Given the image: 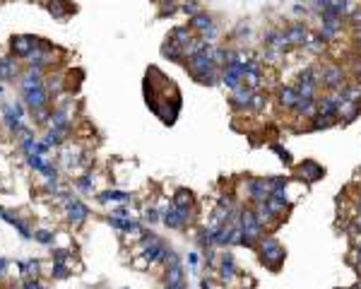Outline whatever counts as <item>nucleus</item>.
<instances>
[{
  "label": "nucleus",
  "instance_id": "obj_1",
  "mask_svg": "<svg viewBox=\"0 0 361 289\" xmlns=\"http://www.w3.org/2000/svg\"><path fill=\"white\" fill-rule=\"evenodd\" d=\"M255 253H258L260 265L268 268L270 272H279V268H282L284 261H287V248L279 244L277 236H272V234H265L262 239H260Z\"/></svg>",
  "mask_w": 361,
  "mask_h": 289
},
{
  "label": "nucleus",
  "instance_id": "obj_2",
  "mask_svg": "<svg viewBox=\"0 0 361 289\" xmlns=\"http://www.w3.org/2000/svg\"><path fill=\"white\" fill-rule=\"evenodd\" d=\"M239 226H241V232H243V241H241V246L255 251V248H258V241L265 236V229H262V224L258 222L253 205L239 210Z\"/></svg>",
  "mask_w": 361,
  "mask_h": 289
},
{
  "label": "nucleus",
  "instance_id": "obj_3",
  "mask_svg": "<svg viewBox=\"0 0 361 289\" xmlns=\"http://www.w3.org/2000/svg\"><path fill=\"white\" fill-rule=\"evenodd\" d=\"M212 53H214V44H207V46H205L203 53L185 58V63H183V65H185V70L193 75V80H195V82L200 80V77H205V75H210V72L219 70V68L214 65Z\"/></svg>",
  "mask_w": 361,
  "mask_h": 289
},
{
  "label": "nucleus",
  "instance_id": "obj_4",
  "mask_svg": "<svg viewBox=\"0 0 361 289\" xmlns=\"http://www.w3.org/2000/svg\"><path fill=\"white\" fill-rule=\"evenodd\" d=\"M347 72H344L342 65L337 63H323L318 65V80H320V87L327 92H342L347 87Z\"/></svg>",
  "mask_w": 361,
  "mask_h": 289
},
{
  "label": "nucleus",
  "instance_id": "obj_5",
  "mask_svg": "<svg viewBox=\"0 0 361 289\" xmlns=\"http://www.w3.org/2000/svg\"><path fill=\"white\" fill-rule=\"evenodd\" d=\"M217 277H219V282H222V284H226V287H234V284L239 282V277H241V270H239V265H236V255H234L229 248L219 253V263H217Z\"/></svg>",
  "mask_w": 361,
  "mask_h": 289
},
{
  "label": "nucleus",
  "instance_id": "obj_6",
  "mask_svg": "<svg viewBox=\"0 0 361 289\" xmlns=\"http://www.w3.org/2000/svg\"><path fill=\"white\" fill-rule=\"evenodd\" d=\"M243 190H246V198L250 205H260V203H268L270 198V186L265 176H248L243 179Z\"/></svg>",
  "mask_w": 361,
  "mask_h": 289
},
{
  "label": "nucleus",
  "instance_id": "obj_7",
  "mask_svg": "<svg viewBox=\"0 0 361 289\" xmlns=\"http://www.w3.org/2000/svg\"><path fill=\"white\" fill-rule=\"evenodd\" d=\"M297 176L299 181H304L306 186H311V183H318L320 179H325V166L323 164H318L315 159H304V162L297 164Z\"/></svg>",
  "mask_w": 361,
  "mask_h": 289
},
{
  "label": "nucleus",
  "instance_id": "obj_8",
  "mask_svg": "<svg viewBox=\"0 0 361 289\" xmlns=\"http://www.w3.org/2000/svg\"><path fill=\"white\" fill-rule=\"evenodd\" d=\"M65 217H68V222H70L75 229H80V226L87 222V217H89V208H87L80 198H73L65 205Z\"/></svg>",
  "mask_w": 361,
  "mask_h": 289
},
{
  "label": "nucleus",
  "instance_id": "obj_9",
  "mask_svg": "<svg viewBox=\"0 0 361 289\" xmlns=\"http://www.w3.org/2000/svg\"><path fill=\"white\" fill-rule=\"evenodd\" d=\"M253 94L255 92L246 87V84H239L236 90L232 92V97H229V104H232L234 111H250V104H253Z\"/></svg>",
  "mask_w": 361,
  "mask_h": 289
},
{
  "label": "nucleus",
  "instance_id": "obj_10",
  "mask_svg": "<svg viewBox=\"0 0 361 289\" xmlns=\"http://www.w3.org/2000/svg\"><path fill=\"white\" fill-rule=\"evenodd\" d=\"M41 44L39 41V36H27V34H19V36H12V41H10V48H12V53L19 55V58H27L37 46Z\"/></svg>",
  "mask_w": 361,
  "mask_h": 289
},
{
  "label": "nucleus",
  "instance_id": "obj_11",
  "mask_svg": "<svg viewBox=\"0 0 361 289\" xmlns=\"http://www.w3.org/2000/svg\"><path fill=\"white\" fill-rule=\"evenodd\" d=\"M48 99H51V94L46 92L44 84H41V87H34V90L22 92V101H24L31 111H39V108L48 106Z\"/></svg>",
  "mask_w": 361,
  "mask_h": 289
},
{
  "label": "nucleus",
  "instance_id": "obj_12",
  "mask_svg": "<svg viewBox=\"0 0 361 289\" xmlns=\"http://www.w3.org/2000/svg\"><path fill=\"white\" fill-rule=\"evenodd\" d=\"M253 210H255V217H258V222L262 224V229H277L279 224H282V219H279L272 210H270L268 203H260V205H253Z\"/></svg>",
  "mask_w": 361,
  "mask_h": 289
},
{
  "label": "nucleus",
  "instance_id": "obj_13",
  "mask_svg": "<svg viewBox=\"0 0 361 289\" xmlns=\"http://www.w3.org/2000/svg\"><path fill=\"white\" fill-rule=\"evenodd\" d=\"M219 84H224L226 90H236L239 84H243V68L241 65H226V68H222V82Z\"/></svg>",
  "mask_w": 361,
  "mask_h": 289
},
{
  "label": "nucleus",
  "instance_id": "obj_14",
  "mask_svg": "<svg viewBox=\"0 0 361 289\" xmlns=\"http://www.w3.org/2000/svg\"><path fill=\"white\" fill-rule=\"evenodd\" d=\"M284 34H287V39H289V44L291 46H304L306 44V39H308V27H306V22H291L287 29H284Z\"/></svg>",
  "mask_w": 361,
  "mask_h": 289
},
{
  "label": "nucleus",
  "instance_id": "obj_15",
  "mask_svg": "<svg viewBox=\"0 0 361 289\" xmlns=\"http://www.w3.org/2000/svg\"><path fill=\"white\" fill-rule=\"evenodd\" d=\"M361 116V101H342V106L337 108V118L342 126H349Z\"/></svg>",
  "mask_w": 361,
  "mask_h": 289
},
{
  "label": "nucleus",
  "instance_id": "obj_16",
  "mask_svg": "<svg viewBox=\"0 0 361 289\" xmlns=\"http://www.w3.org/2000/svg\"><path fill=\"white\" fill-rule=\"evenodd\" d=\"M277 101H279V106L284 108V111H294V108H297V101H299V94H297V90H294V84H284V87H279Z\"/></svg>",
  "mask_w": 361,
  "mask_h": 289
},
{
  "label": "nucleus",
  "instance_id": "obj_17",
  "mask_svg": "<svg viewBox=\"0 0 361 289\" xmlns=\"http://www.w3.org/2000/svg\"><path fill=\"white\" fill-rule=\"evenodd\" d=\"M169 39L174 41V44H178L181 48H188V46L193 44V39H195V32L188 24H181V27H176V29H171V34H169Z\"/></svg>",
  "mask_w": 361,
  "mask_h": 289
},
{
  "label": "nucleus",
  "instance_id": "obj_18",
  "mask_svg": "<svg viewBox=\"0 0 361 289\" xmlns=\"http://www.w3.org/2000/svg\"><path fill=\"white\" fill-rule=\"evenodd\" d=\"M214 24H217V22H214V17L210 15V12H205V10H203V12H198L195 17L188 19V27L193 29V32H198V34L207 32V29L214 27Z\"/></svg>",
  "mask_w": 361,
  "mask_h": 289
},
{
  "label": "nucleus",
  "instance_id": "obj_19",
  "mask_svg": "<svg viewBox=\"0 0 361 289\" xmlns=\"http://www.w3.org/2000/svg\"><path fill=\"white\" fill-rule=\"evenodd\" d=\"M171 203H174V208H178V210H195V195H193V190L178 188L176 193H174Z\"/></svg>",
  "mask_w": 361,
  "mask_h": 289
},
{
  "label": "nucleus",
  "instance_id": "obj_20",
  "mask_svg": "<svg viewBox=\"0 0 361 289\" xmlns=\"http://www.w3.org/2000/svg\"><path fill=\"white\" fill-rule=\"evenodd\" d=\"M99 203H133V193L128 190H118V188H109L96 195Z\"/></svg>",
  "mask_w": 361,
  "mask_h": 289
},
{
  "label": "nucleus",
  "instance_id": "obj_21",
  "mask_svg": "<svg viewBox=\"0 0 361 289\" xmlns=\"http://www.w3.org/2000/svg\"><path fill=\"white\" fill-rule=\"evenodd\" d=\"M164 284H167V287H188L183 265H178V268H169V270L164 272Z\"/></svg>",
  "mask_w": 361,
  "mask_h": 289
},
{
  "label": "nucleus",
  "instance_id": "obj_22",
  "mask_svg": "<svg viewBox=\"0 0 361 289\" xmlns=\"http://www.w3.org/2000/svg\"><path fill=\"white\" fill-rule=\"evenodd\" d=\"M161 222H164V226H167V229H185L183 219H181V212L174 208V203H171V205H169V208L161 212Z\"/></svg>",
  "mask_w": 361,
  "mask_h": 289
},
{
  "label": "nucleus",
  "instance_id": "obj_23",
  "mask_svg": "<svg viewBox=\"0 0 361 289\" xmlns=\"http://www.w3.org/2000/svg\"><path fill=\"white\" fill-rule=\"evenodd\" d=\"M19 268V275H22V280H37L39 272H41V261H34V258H29V261H22L17 263Z\"/></svg>",
  "mask_w": 361,
  "mask_h": 289
},
{
  "label": "nucleus",
  "instance_id": "obj_24",
  "mask_svg": "<svg viewBox=\"0 0 361 289\" xmlns=\"http://www.w3.org/2000/svg\"><path fill=\"white\" fill-rule=\"evenodd\" d=\"M19 77V68H17V61L15 58H0V82H8V80H15Z\"/></svg>",
  "mask_w": 361,
  "mask_h": 289
},
{
  "label": "nucleus",
  "instance_id": "obj_25",
  "mask_svg": "<svg viewBox=\"0 0 361 289\" xmlns=\"http://www.w3.org/2000/svg\"><path fill=\"white\" fill-rule=\"evenodd\" d=\"M294 113H297L299 118L311 121V118L318 113V99H299L297 101V108H294Z\"/></svg>",
  "mask_w": 361,
  "mask_h": 289
},
{
  "label": "nucleus",
  "instance_id": "obj_26",
  "mask_svg": "<svg viewBox=\"0 0 361 289\" xmlns=\"http://www.w3.org/2000/svg\"><path fill=\"white\" fill-rule=\"evenodd\" d=\"M161 55L167 58V61H174V63H181L185 58V51L181 48L178 44H174L171 39H167L164 44H161Z\"/></svg>",
  "mask_w": 361,
  "mask_h": 289
},
{
  "label": "nucleus",
  "instance_id": "obj_27",
  "mask_svg": "<svg viewBox=\"0 0 361 289\" xmlns=\"http://www.w3.org/2000/svg\"><path fill=\"white\" fill-rule=\"evenodd\" d=\"M337 123H340V118H335V116H320V113H315V116L308 121V130L318 133V130H327V128H335Z\"/></svg>",
  "mask_w": 361,
  "mask_h": 289
},
{
  "label": "nucleus",
  "instance_id": "obj_28",
  "mask_svg": "<svg viewBox=\"0 0 361 289\" xmlns=\"http://www.w3.org/2000/svg\"><path fill=\"white\" fill-rule=\"evenodd\" d=\"M94 181H96V176H94V171L89 169V171H84L82 176H77V179H75V188L80 190V193H92Z\"/></svg>",
  "mask_w": 361,
  "mask_h": 289
},
{
  "label": "nucleus",
  "instance_id": "obj_29",
  "mask_svg": "<svg viewBox=\"0 0 361 289\" xmlns=\"http://www.w3.org/2000/svg\"><path fill=\"white\" fill-rule=\"evenodd\" d=\"M34 241L41 246H56V232L53 229H46V226H41L34 232Z\"/></svg>",
  "mask_w": 361,
  "mask_h": 289
},
{
  "label": "nucleus",
  "instance_id": "obj_30",
  "mask_svg": "<svg viewBox=\"0 0 361 289\" xmlns=\"http://www.w3.org/2000/svg\"><path fill=\"white\" fill-rule=\"evenodd\" d=\"M304 48L308 51V53H313V55H320L325 51V41L320 39L318 34H308V39H306V44Z\"/></svg>",
  "mask_w": 361,
  "mask_h": 289
},
{
  "label": "nucleus",
  "instance_id": "obj_31",
  "mask_svg": "<svg viewBox=\"0 0 361 289\" xmlns=\"http://www.w3.org/2000/svg\"><path fill=\"white\" fill-rule=\"evenodd\" d=\"M268 205H270V210L279 217V219H284L287 212H289V208H291V203H287V200H277V198H272V195L268 198Z\"/></svg>",
  "mask_w": 361,
  "mask_h": 289
},
{
  "label": "nucleus",
  "instance_id": "obj_32",
  "mask_svg": "<svg viewBox=\"0 0 361 289\" xmlns=\"http://www.w3.org/2000/svg\"><path fill=\"white\" fill-rule=\"evenodd\" d=\"M340 34H342V27H333V24H320V29H318V36L323 39L325 44L327 41H337Z\"/></svg>",
  "mask_w": 361,
  "mask_h": 289
},
{
  "label": "nucleus",
  "instance_id": "obj_33",
  "mask_svg": "<svg viewBox=\"0 0 361 289\" xmlns=\"http://www.w3.org/2000/svg\"><path fill=\"white\" fill-rule=\"evenodd\" d=\"M46 8H48V12H51V15H53L56 19H60V22H63L65 17H68V8H65L63 0H51Z\"/></svg>",
  "mask_w": 361,
  "mask_h": 289
},
{
  "label": "nucleus",
  "instance_id": "obj_34",
  "mask_svg": "<svg viewBox=\"0 0 361 289\" xmlns=\"http://www.w3.org/2000/svg\"><path fill=\"white\" fill-rule=\"evenodd\" d=\"M157 222H161V212L157 208H145L142 210V224L145 226H154Z\"/></svg>",
  "mask_w": 361,
  "mask_h": 289
},
{
  "label": "nucleus",
  "instance_id": "obj_35",
  "mask_svg": "<svg viewBox=\"0 0 361 289\" xmlns=\"http://www.w3.org/2000/svg\"><path fill=\"white\" fill-rule=\"evenodd\" d=\"M327 8H333V0H308V10L313 17H320Z\"/></svg>",
  "mask_w": 361,
  "mask_h": 289
},
{
  "label": "nucleus",
  "instance_id": "obj_36",
  "mask_svg": "<svg viewBox=\"0 0 361 289\" xmlns=\"http://www.w3.org/2000/svg\"><path fill=\"white\" fill-rule=\"evenodd\" d=\"M282 58H284V53H282V51H277V48H265L260 61H262V65H277Z\"/></svg>",
  "mask_w": 361,
  "mask_h": 289
},
{
  "label": "nucleus",
  "instance_id": "obj_37",
  "mask_svg": "<svg viewBox=\"0 0 361 289\" xmlns=\"http://www.w3.org/2000/svg\"><path fill=\"white\" fill-rule=\"evenodd\" d=\"M342 99L344 101H361V87L359 84H347L342 90Z\"/></svg>",
  "mask_w": 361,
  "mask_h": 289
},
{
  "label": "nucleus",
  "instance_id": "obj_38",
  "mask_svg": "<svg viewBox=\"0 0 361 289\" xmlns=\"http://www.w3.org/2000/svg\"><path fill=\"white\" fill-rule=\"evenodd\" d=\"M159 3V15L167 17V15H174L178 10V0H157Z\"/></svg>",
  "mask_w": 361,
  "mask_h": 289
},
{
  "label": "nucleus",
  "instance_id": "obj_39",
  "mask_svg": "<svg viewBox=\"0 0 361 289\" xmlns=\"http://www.w3.org/2000/svg\"><path fill=\"white\" fill-rule=\"evenodd\" d=\"M24 162H27L29 169H34V171H41V169H44V164H46V159H44L41 154H24Z\"/></svg>",
  "mask_w": 361,
  "mask_h": 289
},
{
  "label": "nucleus",
  "instance_id": "obj_40",
  "mask_svg": "<svg viewBox=\"0 0 361 289\" xmlns=\"http://www.w3.org/2000/svg\"><path fill=\"white\" fill-rule=\"evenodd\" d=\"M265 181H268V186H270V193H272V190H279V188H287L289 186L287 176H265Z\"/></svg>",
  "mask_w": 361,
  "mask_h": 289
},
{
  "label": "nucleus",
  "instance_id": "obj_41",
  "mask_svg": "<svg viewBox=\"0 0 361 289\" xmlns=\"http://www.w3.org/2000/svg\"><path fill=\"white\" fill-rule=\"evenodd\" d=\"M226 53H229V48H226V46H214L212 58H214V65H217L219 70L226 65Z\"/></svg>",
  "mask_w": 361,
  "mask_h": 289
},
{
  "label": "nucleus",
  "instance_id": "obj_42",
  "mask_svg": "<svg viewBox=\"0 0 361 289\" xmlns=\"http://www.w3.org/2000/svg\"><path fill=\"white\" fill-rule=\"evenodd\" d=\"M73 272L65 268V263H53V268H51V277L53 280H68Z\"/></svg>",
  "mask_w": 361,
  "mask_h": 289
},
{
  "label": "nucleus",
  "instance_id": "obj_43",
  "mask_svg": "<svg viewBox=\"0 0 361 289\" xmlns=\"http://www.w3.org/2000/svg\"><path fill=\"white\" fill-rule=\"evenodd\" d=\"M178 265H183V261H181V253L171 248V251L167 253V258H164V270H169V268H178Z\"/></svg>",
  "mask_w": 361,
  "mask_h": 289
},
{
  "label": "nucleus",
  "instance_id": "obj_44",
  "mask_svg": "<svg viewBox=\"0 0 361 289\" xmlns=\"http://www.w3.org/2000/svg\"><path fill=\"white\" fill-rule=\"evenodd\" d=\"M265 106H268V97H265L262 92H255V94H253V104H250V111H253V113H260V111H262Z\"/></svg>",
  "mask_w": 361,
  "mask_h": 289
},
{
  "label": "nucleus",
  "instance_id": "obj_45",
  "mask_svg": "<svg viewBox=\"0 0 361 289\" xmlns=\"http://www.w3.org/2000/svg\"><path fill=\"white\" fill-rule=\"evenodd\" d=\"M130 268L142 272V270H149L152 265H149V261L145 258V255H133V258H130Z\"/></svg>",
  "mask_w": 361,
  "mask_h": 289
},
{
  "label": "nucleus",
  "instance_id": "obj_46",
  "mask_svg": "<svg viewBox=\"0 0 361 289\" xmlns=\"http://www.w3.org/2000/svg\"><path fill=\"white\" fill-rule=\"evenodd\" d=\"M250 32H253V29H250V24L246 22V19H243V22H239V24H236V29H234V39L243 41L246 36H250Z\"/></svg>",
  "mask_w": 361,
  "mask_h": 289
},
{
  "label": "nucleus",
  "instance_id": "obj_47",
  "mask_svg": "<svg viewBox=\"0 0 361 289\" xmlns=\"http://www.w3.org/2000/svg\"><path fill=\"white\" fill-rule=\"evenodd\" d=\"M181 10H183L185 15H188V19H190V17H195L198 12H203V8H200V5H198L195 0H185L183 5H181Z\"/></svg>",
  "mask_w": 361,
  "mask_h": 289
},
{
  "label": "nucleus",
  "instance_id": "obj_48",
  "mask_svg": "<svg viewBox=\"0 0 361 289\" xmlns=\"http://www.w3.org/2000/svg\"><path fill=\"white\" fill-rule=\"evenodd\" d=\"M272 150L277 152V157H279V159H282L284 164H287V166H291V164H294V159H291V152H289L287 147H282V144H272Z\"/></svg>",
  "mask_w": 361,
  "mask_h": 289
},
{
  "label": "nucleus",
  "instance_id": "obj_49",
  "mask_svg": "<svg viewBox=\"0 0 361 289\" xmlns=\"http://www.w3.org/2000/svg\"><path fill=\"white\" fill-rule=\"evenodd\" d=\"M239 282H241V289H255L258 287V280H255L253 275H248V272H241Z\"/></svg>",
  "mask_w": 361,
  "mask_h": 289
},
{
  "label": "nucleus",
  "instance_id": "obj_50",
  "mask_svg": "<svg viewBox=\"0 0 361 289\" xmlns=\"http://www.w3.org/2000/svg\"><path fill=\"white\" fill-rule=\"evenodd\" d=\"M203 41H207V44H214L217 41V36H219V24H214V27H210L207 32H203V34H198Z\"/></svg>",
  "mask_w": 361,
  "mask_h": 289
},
{
  "label": "nucleus",
  "instance_id": "obj_51",
  "mask_svg": "<svg viewBox=\"0 0 361 289\" xmlns=\"http://www.w3.org/2000/svg\"><path fill=\"white\" fill-rule=\"evenodd\" d=\"M111 217H116V219H133V212L125 205H120V208L111 210Z\"/></svg>",
  "mask_w": 361,
  "mask_h": 289
},
{
  "label": "nucleus",
  "instance_id": "obj_52",
  "mask_svg": "<svg viewBox=\"0 0 361 289\" xmlns=\"http://www.w3.org/2000/svg\"><path fill=\"white\" fill-rule=\"evenodd\" d=\"M188 265H190V270L188 272H198V265H200V255L195 251H188Z\"/></svg>",
  "mask_w": 361,
  "mask_h": 289
},
{
  "label": "nucleus",
  "instance_id": "obj_53",
  "mask_svg": "<svg viewBox=\"0 0 361 289\" xmlns=\"http://www.w3.org/2000/svg\"><path fill=\"white\" fill-rule=\"evenodd\" d=\"M19 289H46V284H44V282L39 280H27V282H22V287Z\"/></svg>",
  "mask_w": 361,
  "mask_h": 289
},
{
  "label": "nucleus",
  "instance_id": "obj_54",
  "mask_svg": "<svg viewBox=\"0 0 361 289\" xmlns=\"http://www.w3.org/2000/svg\"><path fill=\"white\" fill-rule=\"evenodd\" d=\"M347 19H349V22H352V24H354V27H356V29H361V8L356 10L354 15H349V17H347Z\"/></svg>",
  "mask_w": 361,
  "mask_h": 289
},
{
  "label": "nucleus",
  "instance_id": "obj_55",
  "mask_svg": "<svg viewBox=\"0 0 361 289\" xmlns=\"http://www.w3.org/2000/svg\"><path fill=\"white\" fill-rule=\"evenodd\" d=\"M8 268H10V263L5 261V258H0V280H3V277L8 275Z\"/></svg>",
  "mask_w": 361,
  "mask_h": 289
},
{
  "label": "nucleus",
  "instance_id": "obj_56",
  "mask_svg": "<svg viewBox=\"0 0 361 289\" xmlns=\"http://www.w3.org/2000/svg\"><path fill=\"white\" fill-rule=\"evenodd\" d=\"M291 12H294V15H297V17H299V15H304V12H306V8H304V5H301V3H297V5H294V10H291Z\"/></svg>",
  "mask_w": 361,
  "mask_h": 289
},
{
  "label": "nucleus",
  "instance_id": "obj_57",
  "mask_svg": "<svg viewBox=\"0 0 361 289\" xmlns=\"http://www.w3.org/2000/svg\"><path fill=\"white\" fill-rule=\"evenodd\" d=\"M356 44H361V29H356Z\"/></svg>",
  "mask_w": 361,
  "mask_h": 289
},
{
  "label": "nucleus",
  "instance_id": "obj_58",
  "mask_svg": "<svg viewBox=\"0 0 361 289\" xmlns=\"http://www.w3.org/2000/svg\"><path fill=\"white\" fill-rule=\"evenodd\" d=\"M164 289H185V287H167V284H164Z\"/></svg>",
  "mask_w": 361,
  "mask_h": 289
},
{
  "label": "nucleus",
  "instance_id": "obj_59",
  "mask_svg": "<svg viewBox=\"0 0 361 289\" xmlns=\"http://www.w3.org/2000/svg\"><path fill=\"white\" fill-rule=\"evenodd\" d=\"M3 212H5V208H3V205H0V217H3Z\"/></svg>",
  "mask_w": 361,
  "mask_h": 289
}]
</instances>
